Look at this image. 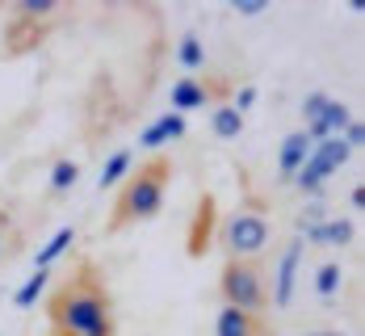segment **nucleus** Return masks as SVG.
Masks as SVG:
<instances>
[{"mask_svg": "<svg viewBox=\"0 0 365 336\" xmlns=\"http://www.w3.org/2000/svg\"><path fill=\"white\" fill-rule=\"evenodd\" d=\"M130 164H135V148H118V151L110 156V164L101 168L97 189H110V185H118L122 177H130Z\"/></svg>", "mask_w": 365, "mask_h": 336, "instance_id": "obj_18", "label": "nucleus"}, {"mask_svg": "<svg viewBox=\"0 0 365 336\" xmlns=\"http://www.w3.org/2000/svg\"><path fill=\"white\" fill-rule=\"evenodd\" d=\"M0 257H4V215H0Z\"/></svg>", "mask_w": 365, "mask_h": 336, "instance_id": "obj_24", "label": "nucleus"}, {"mask_svg": "<svg viewBox=\"0 0 365 336\" xmlns=\"http://www.w3.org/2000/svg\"><path fill=\"white\" fill-rule=\"evenodd\" d=\"M219 295H222V307L264 315L269 311V273H264V265L260 261H227L219 273Z\"/></svg>", "mask_w": 365, "mask_h": 336, "instance_id": "obj_3", "label": "nucleus"}, {"mask_svg": "<svg viewBox=\"0 0 365 336\" xmlns=\"http://www.w3.org/2000/svg\"><path fill=\"white\" fill-rule=\"evenodd\" d=\"M13 17L42 26L46 17H55V0H17V4H13Z\"/></svg>", "mask_w": 365, "mask_h": 336, "instance_id": "obj_21", "label": "nucleus"}, {"mask_svg": "<svg viewBox=\"0 0 365 336\" xmlns=\"http://www.w3.org/2000/svg\"><path fill=\"white\" fill-rule=\"evenodd\" d=\"M264 9H269L264 0H252V4H244V0H240V4H235V13H248V17H252V13H264Z\"/></svg>", "mask_w": 365, "mask_h": 336, "instance_id": "obj_22", "label": "nucleus"}, {"mask_svg": "<svg viewBox=\"0 0 365 336\" xmlns=\"http://www.w3.org/2000/svg\"><path fill=\"white\" fill-rule=\"evenodd\" d=\"M51 273H55V269H30V278H26V282L17 286V295H13V307H17V311H30V307L42 299V290H46Z\"/></svg>", "mask_w": 365, "mask_h": 336, "instance_id": "obj_16", "label": "nucleus"}, {"mask_svg": "<svg viewBox=\"0 0 365 336\" xmlns=\"http://www.w3.org/2000/svg\"><path fill=\"white\" fill-rule=\"evenodd\" d=\"M298 261H302V240H294L286 248V257H282V265H277V282L269 286V307H290L294 282H298Z\"/></svg>", "mask_w": 365, "mask_h": 336, "instance_id": "obj_8", "label": "nucleus"}, {"mask_svg": "<svg viewBox=\"0 0 365 336\" xmlns=\"http://www.w3.org/2000/svg\"><path fill=\"white\" fill-rule=\"evenodd\" d=\"M168 101H173V113H189V110H202V106H222V101H231V80L227 76H181L177 84H173V93H168Z\"/></svg>", "mask_w": 365, "mask_h": 336, "instance_id": "obj_5", "label": "nucleus"}, {"mask_svg": "<svg viewBox=\"0 0 365 336\" xmlns=\"http://www.w3.org/2000/svg\"><path fill=\"white\" fill-rule=\"evenodd\" d=\"M181 135H185V113L168 110L139 135V151H155V148H164V143H173V139H181Z\"/></svg>", "mask_w": 365, "mask_h": 336, "instance_id": "obj_10", "label": "nucleus"}, {"mask_svg": "<svg viewBox=\"0 0 365 336\" xmlns=\"http://www.w3.org/2000/svg\"><path fill=\"white\" fill-rule=\"evenodd\" d=\"M269 235H273V227L264 219V210H256V206L231 210L219 227V244L227 253V261H256L269 248Z\"/></svg>", "mask_w": 365, "mask_h": 336, "instance_id": "obj_4", "label": "nucleus"}, {"mask_svg": "<svg viewBox=\"0 0 365 336\" xmlns=\"http://www.w3.org/2000/svg\"><path fill=\"white\" fill-rule=\"evenodd\" d=\"M76 185H80V164H76L72 156L55 160V164H51V185H46V193H51V198H63V193H72Z\"/></svg>", "mask_w": 365, "mask_h": 336, "instance_id": "obj_15", "label": "nucleus"}, {"mask_svg": "<svg viewBox=\"0 0 365 336\" xmlns=\"http://www.w3.org/2000/svg\"><path fill=\"white\" fill-rule=\"evenodd\" d=\"M315 156H319V160L328 164L331 177H336V173H340V168H344V164L353 160V148H349V143H344L340 135H331V139H319V143H315Z\"/></svg>", "mask_w": 365, "mask_h": 336, "instance_id": "obj_19", "label": "nucleus"}, {"mask_svg": "<svg viewBox=\"0 0 365 336\" xmlns=\"http://www.w3.org/2000/svg\"><path fill=\"white\" fill-rule=\"evenodd\" d=\"M173 160L168 156H147L143 164L130 168V177L118 189V202H113L110 219H106V235H122L126 227H139L147 219L160 215L164 206V193L173 185Z\"/></svg>", "mask_w": 365, "mask_h": 336, "instance_id": "obj_2", "label": "nucleus"}, {"mask_svg": "<svg viewBox=\"0 0 365 336\" xmlns=\"http://www.w3.org/2000/svg\"><path fill=\"white\" fill-rule=\"evenodd\" d=\"M353 235H357V223L340 215V219H324L319 227H311L302 235V244H315V248H349Z\"/></svg>", "mask_w": 365, "mask_h": 336, "instance_id": "obj_9", "label": "nucleus"}, {"mask_svg": "<svg viewBox=\"0 0 365 336\" xmlns=\"http://www.w3.org/2000/svg\"><path fill=\"white\" fill-rule=\"evenodd\" d=\"M307 336H349V332H340V328H319V332H307Z\"/></svg>", "mask_w": 365, "mask_h": 336, "instance_id": "obj_23", "label": "nucleus"}, {"mask_svg": "<svg viewBox=\"0 0 365 336\" xmlns=\"http://www.w3.org/2000/svg\"><path fill=\"white\" fill-rule=\"evenodd\" d=\"M206 227H215V198H202V206H197L193 244H189V253H193V257H202V253H206Z\"/></svg>", "mask_w": 365, "mask_h": 336, "instance_id": "obj_20", "label": "nucleus"}, {"mask_svg": "<svg viewBox=\"0 0 365 336\" xmlns=\"http://www.w3.org/2000/svg\"><path fill=\"white\" fill-rule=\"evenodd\" d=\"M177 68L185 76H202L206 72V46H202V38L193 34V30H185L177 38Z\"/></svg>", "mask_w": 365, "mask_h": 336, "instance_id": "obj_12", "label": "nucleus"}, {"mask_svg": "<svg viewBox=\"0 0 365 336\" xmlns=\"http://www.w3.org/2000/svg\"><path fill=\"white\" fill-rule=\"evenodd\" d=\"M215 336H277L269 328L264 315H252V311H235V307H222L219 320H215Z\"/></svg>", "mask_w": 365, "mask_h": 336, "instance_id": "obj_7", "label": "nucleus"}, {"mask_svg": "<svg viewBox=\"0 0 365 336\" xmlns=\"http://www.w3.org/2000/svg\"><path fill=\"white\" fill-rule=\"evenodd\" d=\"M72 240H76V227H72V223L59 227V231H55V235H51V240H46L42 248H38L34 269H55V261H59V257H63V253L72 248Z\"/></svg>", "mask_w": 365, "mask_h": 336, "instance_id": "obj_14", "label": "nucleus"}, {"mask_svg": "<svg viewBox=\"0 0 365 336\" xmlns=\"http://www.w3.org/2000/svg\"><path fill=\"white\" fill-rule=\"evenodd\" d=\"M311 290H315V299H336L340 290H344V261H324L315 265V273H311Z\"/></svg>", "mask_w": 365, "mask_h": 336, "instance_id": "obj_11", "label": "nucleus"}, {"mask_svg": "<svg viewBox=\"0 0 365 336\" xmlns=\"http://www.w3.org/2000/svg\"><path fill=\"white\" fill-rule=\"evenodd\" d=\"M210 131H215L219 139H240V135H244V113L231 110V106L222 101V106L210 110Z\"/></svg>", "mask_w": 365, "mask_h": 336, "instance_id": "obj_17", "label": "nucleus"}, {"mask_svg": "<svg viewBox=\"0 0 365 336\" xmlns=\"http://www.w3.org/2000/svg\"><path fill=\"white\" fill-rule=\"evenodd\" d=\"M328 181H331V168L319 160V156H315V148H311L307 164H302V168H298V177H294V185L302 189V193H311V198H319Z\"/></svg>", "mask_w": 365, "mask_h": 336, "instance_id": "obj_13", "label": "nucleus"}, {"mask_svg": "<svg viewBox=\"0 0 365 336\" xmlns=\"http://www.w3.org/2000/svg\"><path fill=\"white\" fill-rule=\"evenodd\" d=\"M311 148H315V139H311L307 131L286 135V143H282V151H277V185H294V177H298V168L307 164Z\"/></svg>", "mask_w": 365, "mask_h": 336, "instance_id": "obj_6", "label": "nucleus"}, {"mask_svg": "<svg viewBox=\"0 0 365 336\" xmlns=\"http://www.w3.org/2000/svg\"><path fill=\"white\" fill-rule=\"evenodd\" d=\"M46 324L51 336H118L113 295L97 261H80L46 295Z\"/></svg>", "mask_w": 365, "mask_h": 336, "instance_id": "obj_1", "label": "nucleus"}]
</instances>
